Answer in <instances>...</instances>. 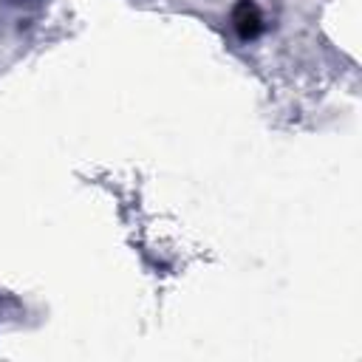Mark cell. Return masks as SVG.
Returning a JSON list of instances; mask_svg holds the SVG:
<instances>
[{"label":"cell","mask_w":362,"mask_h":362,"mask_svg":"<svg viewBox=\"0 0 362 362\" xmlns=\"http://www.w3.org/2000/svg\"><path fill=\"white\" fill-rule=\"evenodd\" d=\"M232 25H235V31H238L240 40L260 37L263 28H266V14H263L260 3L257 0H240L235 6V11H232Z\"/></svg>","instance_id":"obj_1"}]
</instances>
